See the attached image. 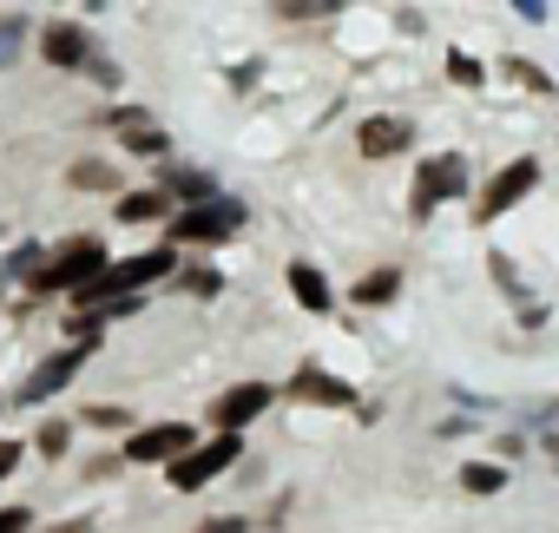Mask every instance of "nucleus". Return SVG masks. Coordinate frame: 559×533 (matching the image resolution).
<instances>
[{"label":"nucleus","instance_id":"f257e3e1","mask_svg":"<svg viewBox=\"0 0 559 533\" xmlns=\"http://www.w3.org/2000/svg\"><path fill=\"white\" fill-rule=\"evenodd\" d=\"M171 263H178V250H171V244L139 250V257H126V263H106V277L80 291V310H106V297H112V304H132V291H145V284L171 277Z\"/></svg>","mask_w":559,"mask_h":533},{"label":"nucleus","instance_id":"f03ea898","mask_svg":"<svg viewBox=\"0 0 559 533\" xmlns=\"http://www.w3.org/2000/svg\"><path fill=\"white\" fill-rule=\"evenodd\" d=\"M106 277V250L93 244V237H73L53 263H40L34 271V297H60V291H86V284H99Z\"/></svg>","mask_w":559,"mask_h":533},{"label":"nucleus","instance_id":"7ed1b4c3","mask_svg":"<svg viewBox=\"0 0 559 533\" xmlns=\"http://www.w3.org/2000/svg\"><path fill=\"white\" fill-rule=\"evenodd\" d=\"M237 454H243V441H237V435H217V441L191 448L185 461H171V487H178V494H198L204 481H217L224 467H237Z\"/></svg>","mask_w":559,"mask_h":533},{"label":"nucleus","instance_id":"20e7f679","mask_svg":"<svg viewBox=\"0 0 559 533\" xmlns=\"http://www.w3.org/2000/svg\"><path fill=\"white\" fill-rule=\"evenodd\" d=\"M461 191H467V158H461V152L428 158V165L415 171V217H428L435 204H448V198H461Z\"/></svg>","mask_w":559,"mask_h":533},{"label":"nucleus","instance_id":"39448f33","mask_svg":"<svg viewBox=\"0 0 559 533\" xmlns=\"http://www.w3.org/2000/svg\"><path fill=\"white\" fill-rule=\"evenodd\" d=\"M237 224H243V204H230V198H211V204H198V211L171 217V244H224Z\"/></svg>","mask_w":559,"mask_h":533},{"label":"nucleus","instance_id":"423d86ee","mask_svg":"<svg viewBox=\"0 0 559 533\" xmlns=\"http://www.w3.org/2000/svg\"><path fill=\"white\" fill-rule=\"evenodd\" d=\"M198 448V435H191V422H158V428H139L132 441H126V461H185Z\"/></svg>","mask_w":559,"mask_h":533},{"label":"nucleus","instance_id":"0eeeda50","mask_svg":"<svg viewBox=\"0 0 559 533\" xmlns=\"http://www.w3.org/2000/svg\"><path fill=\"white\" fill-rule=\"evenodd\" d=\"M533 185H539V165H533V158H513V165H507V171H500V178H493V185L480 191L474 217H480V224H487V217H500V211H507V204H520V198H526Z\"/></svg>","mask_w":559,"mask_h":533},{"label":"nucleus","instance_id":"6e6552de","mask_svg":"<svg viewBox=\"0 0 559 533\" xmlns=\"http://www.w3.org/2000/svg\"><path fill=\"white\" fill-rule=\"evenodd\" d=\"M270 402H276V395H270L263 382H237V389H224V395L211 402V422H217V435H237V428H243V422H257Z\"/></svg>","mask_w":559,"mask_h":533},{"label":"nucleus","instance_id":"1a4fd4ad","mask_svg":"<svg viewBox=\"0 0 559 533\" xmlns=\"http://www.w3.org/2000/svg\"><path fill=\"white\" fill-rule=\"evenodd\" d=\"M80 363H86V343H73V350H53L27 382H21V402H47V395H60L73 376H80Z\"/></svg>","mask_w":559,"mask_h":533},{"label":"nucleus","instance_id":"9d476101","mask_svg":"<svg viewBox=\"0 0 559 533\" xmlns=\"http://www.w3.org/2000/svg\"><path fill=\"white\" fill-rule=\"evenodd\" d=\"M290 395H297V402H323V408H356V389L336 382V376L317 369V363H304V369L290 376Z\"/></svg>","mask_w":559,"mask_h":533},{"label":"nucleus","instance_id":"9b49d317","mask_svg":"<svg viewBox=\"0 0 559 533\" xmlns=\"http://www.w3.org/2000/svg\"><path fill=\"white\" fill-rule=\"evenodd\" d=\"M40 54H47V67H93V40H86V27H73V21H53V27L40 34Z\"/></svg>","mask_w":559,"mask_h":533},{"label":"nucleus","instance_id":"f8f14e48","mask_svg":"<svg viewBox=\"0 0 559 533\" xmlns=\"http://www.w3.org/2000/svg\"><path fill=\"white\" fill-rule=\"evenodd\" d=\"M106 126H112V132H119V145H126V152H139V158H145V152H165V132H158V126H152V112H139V106H119Z\"/></svg>","mask_w":559,"mask_h":533},{"label":"nucleus","instance_id":"ddd939ff","mask_svg":"<svg viewBox=\"0 0 559 533\" xmlns=\"http://www.w3.org/2000/svg\"><path fill=\"white\" fill-rule=\"evenodd\" d=\"M408 139H415V126H408V119H362V132H356L362 158H389V152H402Z\"/></svg>","mask_w":559,"mask_h":533},{"label":"nucleus","instance_id":"4468645a","mask_svg":"<svg viewBox=\"0 0 559 533\" xmlns=\"http://www.w3.org/2000/svg\"><path fill=\"white\" fill-rule=\"evenodd\" d=\"M290 291H297L304 310H330V304H336V297H330V277L317 271V263H290Z\"/></svg>","mask_w":559,"mask_h":533},{"label":"nucleus","instance_id":"2eb2a0df","mask_svg":"<svg viewBox=\"0 0 559 533\" xmlns=\"http://www.w3.org/2000/svg\"><path fill=\"white\" fill-rule=\"evenodd\" d=\"M165 211H171V191H165V185H158V191H132V198H119V217H126V224H158Z\"/></svg>","mask_w":559,"mask_h":533},{"label":"nucleus","instance_id":"dca6fc26","mask_svg":"<svg viewBox=\"0 0 559 533\" xmlns=\"http://www.w3.org/2000/svg\"><path fill=\"white\" fill-rule=\"evenodd\" d=\"M67 185H73V191H119V171H112L106 158H80V165L67 171Z\"/></svg>","mask_w":559,"mask_h":533},{"label":"nucleus","instance_id":"f3484780","mask_svg":"<svg viewBox=\"0 0 559 533\" xmlns=\"http://www.w3.org/2000/svg\"><path fill=\"white\" fill-rule=\"evenodd\" d=\"M165 191H171V198H191V211L217 198V185H211L204 171H185V165H178V171H165Z\"/></svg>","mask_w":559,"mask_h":533},{"label":"nucleus","instance_id":"a211bd4d","mask_svg":"<svg viewBox=\"0 0 559 533\" xmlns=\"http://www.w3.org/2000/svg\"><path fill=\"white\" fill-rule=\"evenodd\" d=\"M395 291H402V271H369V277L356 284V304H369V310H376V304H389Z\"/></svg>","mask_w":559,"mask_h":533},{"label":"nucleus","instance_id":"6ab92c4d","mask_svg":"<svg viewBox=\"0 0 559 533\" xmlns=\"http://www.w3.org/2000/svg\"><path fill=\"white\" fill-rule=\"evenodd\" d=\"M461 487H467V494H500V487H507V467H493V461H467V467H461Z\"/></svg>","mask_w":559,"mask_h":533},{"label":"nucleus","instance_id":"aec40b11","mask_svg":"<svg viewBox=\"0 0 559 533\" xmlns=\"http://www.w3.org/2000/svg\"><path fill=\"white\" fill-rule=\"evenodd\" d=\"M507 80H520L526 93H552V80H546V73L533 67V60H507Z\"/></svg>","mask_w":559,"mask_h":533},{"label":"nucleus","instance_id":"412c9836","mask_svg":"<svg viewBox=\"0 0 559 533\" xmlns=\"http://www.w3.org/2000/svg\"><path fill=\"white\" fill-rule=\"evenodd\" d=\"M185 291H191V297H217V291H224V277L211 271V263H198V271H185Z\"/></svg>","mask_w":559,"mask_h":533},{"label":"nucleus","instance_id":"4be33fe9","mask_svg":"<svg viewBox=\"0 0 559 533\" xmlns=\"http://www.w3.org/2000/svg\"><path fill=\"white\" fill-rule=\"evenodd\" d=\"M67 435H73L67 422H40V435H34V448H40V454H67Z\"/></svg>","mask_w":559,"mask_h":533},{"label":"nucleus","instance_id":"5701e85b","mask_svg":"<svg viewBox=\"0 0 559 533\" xmlns=\"http://www.w3.org/2000/svg\"><path fill=\"white\" fill-rule=\"evenodd\" d=\"M21 34H27V27H21L14 14H8V21H0V67H8V60H14V47H21Z\"/></svg>","mask_w":559,"mask_h":533},{"label":"nucleus","instance_id":"b1692460","mask_svg":"<svg viewBox=\"0 0 559 533\" xmlns=\"http://www.w3.org/2000/svg\"><path fill=\"white\" fill-rule=\"evenodd\" d=\"M448 73H454L461 86H480V60H467V54H448Z\"/></svg>","mask_w":559,"mask_h":533},{"label":"nucleus","instance_id":"393cba45","mask_svg":"<svg viewBox=\"0 0 559 533\" xmlns=\"http://www.w3.org/2000/svg\"><path fill=\"white\" fill-rule=\"evenodd\" d=\"M323 14H336L330 0H310V8H304V0H290V8H284V21H323Z\"/></svg>","mask_w":559,"mask_h":533},{"label":"nucleus","instance_id":"a878e982","mask_svg":"<svg viewBox=\"0 0 559 533\" xmlns=\"http://www.w3.org/2000/svg\"><path fill=\"white\" fill-rule=\"evenodd\" d=\"M198 533H250V520H237V513H217V520H204Z\"/></svg>","mask_w":559,"mask_h":533},{"label":"nucleus","instance_id":"bb28decb","mask_svg":"<svg viewBox=\"0 0 559 533\" xmlns=\"http://www.w3.org/2000/svg\"><path fill=\"white\" fill-rule=\"evenodd\" d=\"M0 533H27V507H0Z\"/></svg>","mask_w":559,"mask_h":533},{"label":"nucleus","instance_id":"cd10ccee","mask_svg":"<svg viewBox=\"0 0 559 533\" xmlns=\"http://www.w3.org/2000/svg\"><path fill=\"white\" fill-rule=\"evenodd\" d=\"M86 422H93V428H119V422H126V408H86Z\"/></svg>","mask_w":559,"mask_h":533},{"label":"nucleus","instance_id":"c85d7f7f","mask_svg":"<svg viewBox=\"0 0 559 533\" xmlns=\"http://www.w3.org/2000/svg\"><path fill=\"white\" fill-rule=\"evenodd\" d=\"M21 467V441H0V481H8Z\"/></svg>","mask_w":559,"mask_h":533},{"label":"nucleus","instance_id":"c756f323","mask_svg":"<svg viewBox=\"0 0 559 533\" xmlns=\"http://www.w3.org/2000/svg\"><path fill=\"white\" fill-rule=\"evenodd\" d=\"M47 533H93V520H67V526H47Z\"/></svg>","mask_w":559,"mask_h":533},{"label":"nucleus","instance_id":"7c9ffc66","mask_svg":"<svg viewBox=\"0 0 559 533\" xmlns=\"http://www.w3.org/2000/svg\"><path fill=\"white\" fill-rule=\"evenodd\" d=\"M552 454H559V441H552Z\"/></svg>","mask_w":559,"mask_h":533},{"label":"nucleus","instance_id":"2f4dec72","mask_svg":"<svg viewBox=\"0 0 559 533\" xmlns=\"http://www.w3.org/2000/svg\"><path fill=\"white\" fill-rule=\"evenodd\" d=\"M0 408H8V402H0Z\"/></svg>","mask_w":559,"mask_h":533}]
</instances>
